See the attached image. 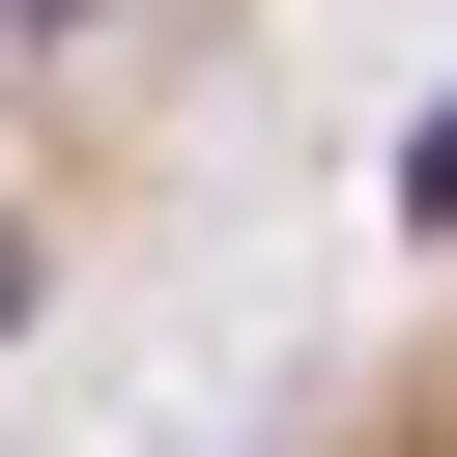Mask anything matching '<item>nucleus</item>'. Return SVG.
Instances as JSON below:
<instances>
[{"mask_svg":"<svg viewBox=\"0 0 457 457\" xmlns=\"http://www.w3.org/2000/svg\"><path fill=\"white\" fill-rule=\"evenodd\" d=\"M400 228H457V86H428V114H400Z\"/></svg>","mask_w":457,"mask_h":457,"instance_id":"obj_1","label":"nucleus"},{"mask_svg":"<svg viewBox=\"0 0 457 457\" xmlns=\"http://www.w3.org/2000/svg\"><path fill=\"white\" fill-rule=\"evenodd\" d=\"M0 29H114V0H0Z\"/></svg>","mask_w":457,"mask_h":457,"instance_id":"obj_2","label":"nucleus"},{"mask_svg":"<svg viewBox=\"0 0 457 457\" xmlns=\"http://www.w3.org/2000/svg\"><path fill=\"white\" fill-rule=\"evenodd\" d=\"M0 314H29V257H0Z\"/></svg>","mask_w":457,"mask_h":457,"instance_id":"obj_3","label":"nucleus"}]
</instances>
